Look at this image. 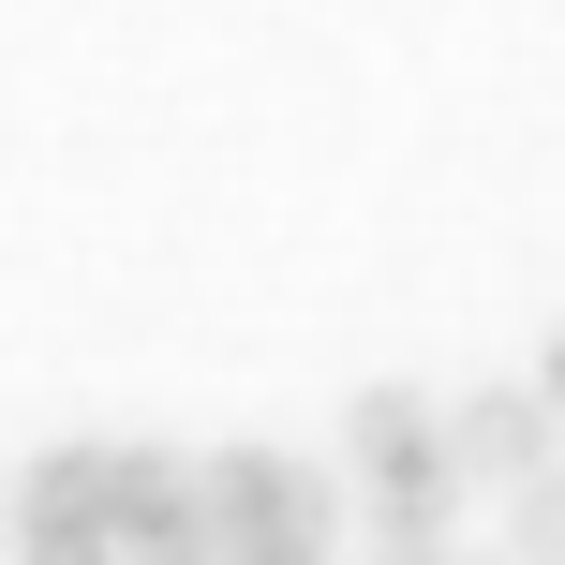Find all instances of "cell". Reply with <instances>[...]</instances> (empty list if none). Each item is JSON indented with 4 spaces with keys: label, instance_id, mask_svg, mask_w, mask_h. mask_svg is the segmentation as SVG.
<instances>
[{
    "label": "cell",
    "instance_id": "cell-5",
    "mask_svg": "<svg viewBox=\"0 0 565 565\" xmlns=\"http://www.w3.org/2000/svg\"><path fill=\"white\" fill-rule=\"evenodd\" d=\"M551 417H565V342H551Z\"/></svg>",
    "mask_w": 565,
    "mask_h": 565
},
{
    "label": "cell",
    "instance_id": "cell-6",
    "mask_svg": "<svg viewBox=\"0 0 565 565\" xmlns=\"http://www.w3.org/2000/svg\"><path fill=\"white\" fill-rule=\"evenodd\" d=\"M312 565H328V551H312Z\"/></svg>",
    "mask_w": 565,
    "mask_h": 565
},
{
    "label": "cell",
    "instance_id": "cell-1",
    "mask_svg": "<svg viewBox=\"0 0 565 565\" xmlns=\"http://www.w3.org/2000/svg\"><path fill=\"white\" fill-rule=\"evenodd\" d=\"M194 477H209V565H312L342 521V491L312 461H268V447H224Z\"/></svg>",
    "mask_w": 565,
    "mask_h": 565
},
{
    "label": "cell",
    "instance_id": "cell-3",
    "mask_svg": "<svg viewBox=\"0 0 565 565\" xmlns=\"http://www.w3.org/2000/svg\"><path fill=\"white\" fill-rule=\"evenodd\" d=\"M551 461H565L551 387H477V402H447V477H461V491H536Z\"/></svg>",
    "mask_w": 565,
    "mask_h": 565
},
{
    "label": "cell",
    "instance_id": "cell-4",
    "mask_svg": "<svg viewBox=\"0 0 565 565\" xmlns=\"http://www.w3.org/2000/svg\"><path fill=\"white\" fill-rule=\"evenodd\" d=\"M507 565H565V461L536 491H507Z\"/></svg>",
    "mask_w": 565,
    "mask_h": 565
},
{
    "label": "cell",
    "instance_id": "cell-2",
    "mask_svg": "<svg viewBox=\"0 0 565 565\" xmlns=\"http://www.w3.org/2000/svg\"><path fill=\"white\" fill-rule=\"evenodd\" d=\"M119 507H135V447H60L15 491V551L30 565H119Z\"/></svg>",
    "mask_w": 565,
    "mask_h": 565
}]
</instances>
